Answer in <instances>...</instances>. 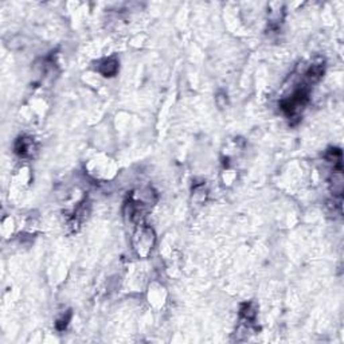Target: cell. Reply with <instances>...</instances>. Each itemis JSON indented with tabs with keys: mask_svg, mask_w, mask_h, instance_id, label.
I'll list each match as a JSON object with an SVG mask.
<instances>
[{
	"mask_svg": "<svg viewBox=\"0 0 344 344\" xmlns=\"http://www.w3.org/2000/svg\"><path fill=\"white\" fill-rule=\"evenodd\" d=\"M157 195L153 191V188L147 187L141 190H136L128 195V198L124 205V214L131 222L139 225L141 223L146 214L152 209V206L156 203Z\"/></svg>",
	"mask_w": 344,
	"mask_h": 344,
	"instance_id": "6da1fadb",
	"label": "cell"
},
{
	"mask_svg": "<svg viewBox=\"0 0 344 344\" xmlns=\"http://www.w3.org/2000/svg\"><path fill=\"white\" fill-rule=\"evenodd\" d=\"M35 143L31 137H19L15 143V152L22 157H30L35 152Z\"/></svg>",
	"mask_w": 344,
	"mask_h": 344,
	"instance_id": "277c9868",
	"label": "cell"
},
{
	"mask_svg": "<svg viewBox=\"0 0 344 344\" xmlns=\"http://www.w3.org/2000/svg\"><path fill=\"white\" fill-rule=\"evenodd\" d=\"M257 312H258V306L256 302L249 301V302H244L242 305H241L240 310V315L241 319L245 320L246 323L251 324L257 317Z\"/></svg>",
	"mask_w": 344,
	"mask_h": 344,
	"instance_id": "8992f818",
	"label": "cell"
},
{
	"mask_svg": "<svg viewBox=\"0 0 344 344\" xmlns=\"http://www.w3.org/2000/svg\"><path fill=\"white\" fill-rule=\"evenodd\" d=\"M344 187V179H343V170L341 166H337L336 170L334 171V175L331 177V191L334 192V195L340 198L343 194Z\"/></svg>",
	"mask_w": 344,
	"mask_h": 344,
	"instance_id": "5b68a950",
	"label": "cell"
},
{
	"mask_svg": "<svg viewBox=\"0 0 344 344\" xmlns=\"http://www.w3.org/2000/svg\"><path fill=\"white\" fill-rule=\"evenodd\" d=\"M156 244V234L153 229L146 223H139L132 236V247L140 258L150 257L153 246Z\"/></svg>",
	"mask_w": 344,
	"mask_h": 344,
	"instance_id": "3957f363",
	"label": "cell"
},
{
	"mask_svg": "<svg viewBox=\"0 0 344 344\" xmlns=\"http://www.w3.org/2000/svg\"><path fill=\"white\" fill-rule=\"evenodd\" d=\"M70 319H71V312H70V311H69V312H66V315L63 313L62 316H61L58 320H57V323H56L57 330H58V331L66 330V327H67V324H69Z\"/></svg>",
	"mask_w": 344,
	"mask_h": 344,
	"instance_id": "ba28073f",
	"label": "cell"
},
{
	"mask_svg": "<svg viewBox=\"0 0 344 344\" xmlns=\"http://www.w3.org/2000/svg\"><path fill=\"white\" fill-rule=\"evenodd\" d=\"M311 94V86L308 84L299 85V87H296L292 92L291 96L284 97L280 101V108L281 111L288 116L289 118H295L304 111L305 105L310 101Z\"/></svg>",
	"mask_w": 344,
	"mask_h": 344,
	"instance_id": "7a4b0ae2",
	"label": "cell"
},
{
	"mask_svg": "<svg viewBox=\"0 0 344 344\" xmlns=\"http://www.w3.org/2000/svg\"><path fill=\"white\" fill-rule=\"evenodd\" d=\"M97 70L104 77L116 76V73H117L118 70V61L116 58L104 59V61H101V62L98 63Z\"/></svg>",
	"mask_w": 344,
	"mask_h": 344,
	"instance_id": "52a82bcc",
	"label": "cell"
}]
</instances>
